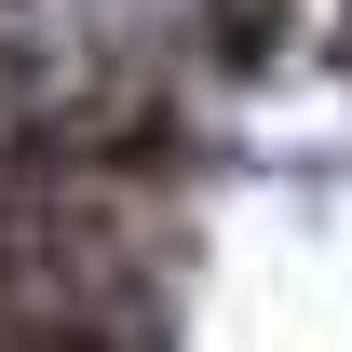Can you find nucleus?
Segmentation results:
<instances>
[{"instance_id":"1","label":"nucleus","mask_w":352,"mask_h":352,"mask_svg":"<svg viewBox=\"0 0 352 352\" xmlns=\"http://www.w3.org/2000/svg\"><path fill=\"white\" fill-rule=\"evenodd\" d=\"M285 14H298V0H204V54H217V68H271V54H285Z\"/></svg>"},{"instance_id":"2","label":"nucleus","mask_w":352,"mask_h":352,"mask_svg":"<svg viewBox=\"0 0 352 352\" xmlns=\"http://www.w3.org/2000/svg\"><path fill=\"white\" fill-rule=\"evenodd\" d=\"M0 352H82V339H0Z\"/></svg>"}]
</instances>
